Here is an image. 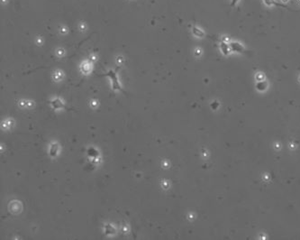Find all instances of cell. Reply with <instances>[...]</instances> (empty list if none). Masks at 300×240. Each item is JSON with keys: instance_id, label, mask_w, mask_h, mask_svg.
I'll return each mask as SVG.
<instances>
[{"instance_id": "cell-1", "label": "cell", "mask_w": 300, "mask_h": 240, "mask_svg": "<svg viewBox=\"0 0 300 240\" xmlns=\"http://www.w3.org/2000/svg\"><path fill=\"white\" fill-rule=\"evenodd\" d=\"M231 47H232V49L234 50L235 52H241V51L243 50V48H242L241 44H240L239 42H232V43H231Z\"/></svg>"}, {"instance_id": "cell-2", "label": "cell", "mask_w": 300, "mask_h": 240, "mask_svg": "<svg viewBox=\"0 0 300 240\" xmlns=\"http://www.w3.org/2000/svg\"><path fill=\"white\" fill-rule=\"evenodd\" d=\"M221 49H222V51H223V53H224V54L229 53V46H228L226 43L222 42V44H221Z\"/></svg>"}, {"instance_id": "cell-3", "label": "cell", "mask_w": 300, "mask_h": 240, "mask_svg": "<svg viewBox=\"0 0 300 240\" xmlns=\"http://www.w3.org/2000/svg\"><path fill=\"white\" fill-rule=\"evenodd\" d=\"M239 1V0H233V2H232V6H234L237 2Z\"/></svg>"}]
</instances>
